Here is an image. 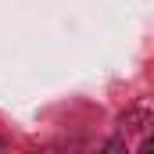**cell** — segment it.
I'll list each match as a JSON object with an SVG mask.
<instances>
[{
  "label": "cell",
  "instance_id": "6da1fadb",
  "mask_svg": "<svg viewBox=\"0 0 154 154\" xmlns=\"http://www.w3.org/2000/svg\"><path fill=\"white\" fill-rule=\"evenodd\" d=\"M0 151H4V140H0Z\"/></svg>",
  "mask_w": 154,
  "mask_h": 154
}]
</instances>
